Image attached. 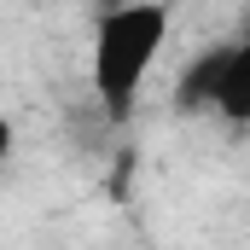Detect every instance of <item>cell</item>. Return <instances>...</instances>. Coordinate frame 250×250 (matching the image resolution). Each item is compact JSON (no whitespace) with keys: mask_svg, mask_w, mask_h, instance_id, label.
<instances>
[{"mask_svg":"<svg viewBox=\"0 0 250 250\" xmlns=\"http://www.w3.org/2000/svg\"><path fill=\"white\" fill-rule=\"evenodd\" d=\"M175 29V6L169 0H117L93 18V41H87V87L99 99V111L111 123H128L140 105L146 76L157 70L163 47Z\"/></svg>","mask_w":250,"mask_h":250,"instance_id":"obj_1","label":"cell"},{"mask_svg":"<svg viewBox=\"0 0 250 250\" xmlns=\"http://www.w3.org/2000/svg\"><path fill=\"white\" fill-rule=\"evenodd\" d=\"M209 111L227 123L250 128V35L215 47V76H209Z\"/></svg>","mask_w":250,"mask_h":250,"instance_id":"obj_2","label":"cell"},{"mask_svg":"<svg viewBox=\"0 0 250 250\" xmlns=\"http://www.w3.org/2000/svg\"><path fill=\"white\" fill-rule=\"evenodd\" d=\"M12 146H18V128H12V123H6V117H0V163L12 157Z\"/></svg>","mask_w":250,"mask_h":250,"instance_id":"obj_3","label":"cell"}]
</instances>
